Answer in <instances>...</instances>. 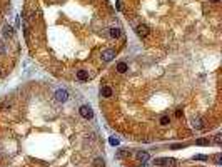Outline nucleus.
Masks as SVG:
<instances>
[{
  "label": "nucleus",
  "mask_w": 222,
  "mask_h": 167,
  "mask_svg": "<svg viewBox=\"0 0 222 167\" xmlns=\"http://www.w3.org/2000/svg\"><path fill=\"white\" fill-rule=\"evenodd\" d=\"M154 164L164 166V167H175L177 166V160H175V159H169V157H162V159H155Z\"/></svg>",
  "instance_id": "nucleus-1"
},
{
  "label": "nucleus",
  "mask_w": 222,
  "mask_h": 167,
  "mask_svg": "<svg viewBox=\"0 0 222 167\" xmlns=\"http://www.w3.org/2000/svg\"><path fill=\"white\" fill-rule=\"evenodd\" d=\"M78 114H80V117L87 119V120L94 117V110H92L90 105H82V107L78 109Z\"/></svg>",
  "instance_id": "nucleus-2"
},
{
  "label": "nucleus",
  "mask_w": 222,
  "mask_h": 167,
  "mask_svg": "<svg viewBox=\"0 0 222 167\" xmlns=\"http://www.w3.org/2000/svg\"><path fill=\"white\" fill-rule=\"evenodd\" d=\"M114 57H115V50L114 49H105L100 52V59L104 60V62H110Z\"/></svg>",
  "instance_id": "nucleus-3"
},
{
  "label": "nucleus",
  "mask_w": 222,
  "mask_h": 167,
  "mask_svg": "<svg viewBox=\"0 0 222 167\" xmlns=\"http://www.w3.org/2000/svg\"><path fill=\"white\" fill-rule=\"evenodd\" d=\"M135 32H137L139 37H147V35L150 34V29H149L147 25H144V23H140V25L135 27Z\"/></svg>",
  "instance_id": "nucleus-4"
},
{
  "label": "nucleus",
  "mask_w": 222,
  "mask_h": 167,
  "mask_svg": "<svg viewBox=\"0 0 222 167\" xmlns=\"http://www.w3.org/2000/svg\"><path fill=\"white\" fill-rule=\"evenodd\" d=\"M55 100H57V102H67L68 92L67 90H57V92H55Z\"/></svg>",
  "instance_id": "nucleus-5"
},
{
  "label": "nucleus",
  "mask_w": 222,
  "mask_h": 167,
  "mask_svg": "<svg viewBox=\"0 0 222 167\" xmlns=\"http://www.w3.org/2000/svg\"><path fill=\"white\" fill-rule=\"evenodd\" d=\"M109 35H110V39H119L122 35V30L119 27H112V29H109Z\"/></svg>",
  "instance_id": "nucleus-6"
},
{
  "label": "nucleus",
  "mask_w": 222,
  "mask_h": 167,
  "mask_svg": "<svg viewBox=\"0 0 222 167\" xmlns=\"http://www.w3.org/2000/svg\"><path fill=\"white\" fill-rule=\"evenodd\" d=\"M89 77H90V75H89L87 70H84V69L77 70V79H78V80H82V82H87Z\"/></svg>",
  "instance_id": "nucleus-7"
},
{
  "label": "nucleus",
  "mask_w": 222,
  "mask_h": 167,
  "mask_svg": "<svg viewBox=\"0 0 222 167\" xmlns=\"http://www.w3.org/2000/svg\"><path fill=\"white\" fill-rule=\"evenodd\" d=\"M100 95H102V97H105V99H109V97H112V95H114V92H112V89L110 87H102L100 89Z\"/></svg>",
  "instance_id": "nucleus-8"
},
{
  "label": "nucleus",
  "mask_w": 222,
  "mask_h": 167,
  "mask_svg": "<svg viewBox=\"0 0 222 167\" xmlns=\"http://www.w3.org/2000/svg\"><path fill=\"white\" fill-rule=\"evenodd\" d=\"M117 72H119V74H125L127 70H129V65H127L125 62H119V64H117Z\"/></svg>",
  "instance_id": "nucleus-9"
},
{
  "label": "nucleus",
  "mask_w": 222,
  "mask_h": 167,
  "mask_svg": "<svg viewBox=\"0 0 222 167\" xmlns=\"http://www.w3.org/2000/svg\"><path fill=\"white\" fill-rule=\"evenodd\" d=\"M137 159H139L142 164H145V162L149 160V154H147V152H139V154H137Z\"/></svg>",
  "instance_id": "nucleus-10"
},
{
  "label": "nucleus",
  "mask_w": 222,
  "mask_h": 167,
  "mask_svg": "<svg viewBox=\"0 0 222 167\" xmlns=\"http://www.w3.org/2000/svg\"><path fill=\"white\" fill-rule=\"evenodd\" d=\"M94 167H105V160L102 157H97L95 160H94Z\"/></svg>",
  "instance_id": "nucleus-11"
},
{
  "label": "nucleus",
  "mask_w": 222,
  "mask_h": 167,
  "mask_svg": "<svg viewBox=\"0 0 222 167\" xmlns=\"http://www.w3.org/2000/svg\"><path fill=\"white\" fill-rule=\"evenodd\" d=\"M159 122H160V125H169V124H170V117H169V115H162Z\"/></svg>",
  "instance_id": "nucleus-12"
},
{
  "label": "nucleus",
  "mask_w": 222,
  "mask_h": 167,
  "mask_svg": "<svg viewBox=\"0 0 222 167\" xmlns=\"http://www.w3.org/2000/svg\"><path fill=\"white\" fill-rule=\"evenodd\" d=\"M209 144H211L209 139H199V140H195V146H209Z\"/></svg>",
  "instance_id": "nucleus-13"
},
{
  "label": "nucleus",
  "mask_w": 222,
  "mask_h": 167,
  "mask_svg": "<svg viewBox=\"0 0 222 167\" xmlns=\"http://www.w3.org/2000/svg\"><path fill=\"white\" fill-rule=\"evenodd\" d=\"M3 34H5L7 37H12V35H13V29H12L10 25H5V29H3Z\"/></svg>",
  "instance_id": "nucleus-14"
},
{
  "label": "nucleus",
  "mask_w": 222,
  "mask_h": 167,
  "mask_svg": "<svg viewBox=\"0 0 222 167\" xmlns=\"http://www.w3.org/2000/svg\"><path fill=\"white\" fill-rule=\"evenodd\" d=\"M192 125H194L195 129H202V127H204V125H202V120H201V119H194V120H192Z\"/></svg>",
  "instance_id": "nucleus-15"
},
{
  "label": "nucleus",
  "mask_w": 222,
  "mask_h": 167,
  "mask_svg": "<svg viewBox=\"0 0 222 167\" xmlns=\"http://www.w3.org/2000/svg\"><path fill=\"white\" fill-rule=\"evenodd\" d=\"M214 144H215V146H221V144H222V135H221V134H217V135H215Z\"/></svg>",
  "instance_id": "nucleus-16"
},
{
  "label": "nucleus",
  "mask_w": 222,
  "mask_h": 167,
  "mask_svg": "<svg viewBox=\"0 0 222 167\" xmlns=\"http://www.w3.org/2000/svg\"><path fill=\"white\" fill-rule=\"evenodd\" d=\"M109 144H110V146H119V139L110 137V139H109Z\"/></svg>",
  "instance_id": "nucleus-17"
},
{
  "label": "nucleus",
  "mask_w": 222,
  "mask_h": 167,
  "mask_svg": "<svg viewBox=\"0 0 222 167\" xmlns=\"http://www.w3.org/2000/svg\"><path fill=\"white\" fill-rule=\"evenodd\" d=\"M215 164H217V166H221V164H222V156H221V154H217V156H215Z\"/></svg>",
  "instance_id": "nucleus-18"
},
{
  "label": "nucleus",
  "mask_w": 222,
  "mask_h": 167,
  "mask_svg": "<svg viewBox=\"0 0 222 167\" xmlns=\"http://www.w3.org/2000/svg\"><path fill=\"white\" fill-rule=\"evenodd\" d=\"M194 159H195V160H207V156H194Z\"/></svg>",
  "instance_id": "nucleus-19"
},
{
  "label": "nucleus",
  "mask_w": 222,
  "mask_h": 167,
  "mask_svg": "<svg viewBox=\"0 0 222 167\" xmlns=\"http://www.w3.org/2000/svg\"><path fill=\"white\" fill-rule=\"evenodd\" d=\"M180 147H184L182 144H174V146H172V149H180Z\"/></svg>",
  "instance_id": "nucleus-20"
},
{
  "label": "nucleus",
  "mask_w": 222,
  "mask_h": 167,
  "mask_svg": "<svg viewBox=\"0 0 222 167\" xmlns=\"http://www.w3.org/2000/svg\"><path fill=\"white\" fill-rule=\"evenodd\" d=\"M0 54H3V47L2 45H0Z\"/></svg>",
  "instance_id": "nucleus-21"
},
{
  "label": "nucleus",
  "mask_w": 222,
  "mask_h": 167,
  "mask_svg": "<svg viewBox=\"0 0 222 167\" xmlns=\"http://www.w3.org/2000/svg\"><path fill=\"white\" fill-rule=\"evenodd\" d=\"M211 2H214V3H217V2H221V0H211Z\"/></svg>",
  "instance_id": "nucleus-22"
},
{
  "label": "nucleus",
  "mask_w": 222,
  "mask_h": 167,
  "mask_svg": "<svg viewBox=\"0 0 222 167\" xmlns=\"http://www.w3.org/2000/svg\"><path fill=\"white\" fill-rule=\"evenodd\" d=\"M0 75H2V70H0Z\"/></svg>",
  "instance_id": "nucleus-23"
}]
</instances>
